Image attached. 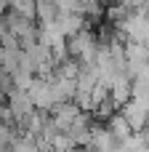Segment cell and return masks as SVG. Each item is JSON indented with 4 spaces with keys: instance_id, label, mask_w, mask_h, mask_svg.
I'll return each mask as SVG.
<instances>
[{
    "instance_id": "11",
    "label": "cell",
    "mask_w": 149,
    "mask_h": 152,
    "mask_svg": "<svg viewBox=\"0 0 149 152\" xmlns=\"http://www.w3.org/2000/svg\"><path fill=\"white\" fill-rule=\"evenodd\" d=\"M37 16H40V21H53L59 16L56 3L53 0H37Z\"/></svg>"
},
{
    "instance_id": "10",
    "label": "cell",
    "mask_w": 149,
    "mask_h": 152,
    "mask_svg": "<svg viewBox=\"0 0 149 152\" xmlns=\"http://www.w3.org/2000/svg\"><path fill=\"white\" fill-rule=\"evenodd\" d=\"M107 128H109V134H112L117 142H125V139H131V134H133V131H131V126L125 123V118H123V115H112Z\"/></svg>"
},
{
    "instance_id": "15",
    "label": "cell",
    "mask_w": 149,
    "mask_h": 152,
    "mask_svg": "<svg viewBox=\"0 0 149 152\" xmlns=\"http://www.w3.org/2000/svg\"><path fill=\"white\" fill-rule=\"evenodd\" d=\"M147 48H149V40H147Z\"/></svg>"
},
{
    "instance_id": "5",
    "label": "cell",
    "mask_w": 149,
    "mask_h": 152,
    "mask_svg": "<svg viewBox=\"0 0 149 152\" xmlns=\"http://www.w3.org/2000/svg\"><path fill=\"white\" fill-rule=\"evenodd\" d=\"M8 112H11V118H16L19 123H21L24 118H29V115L35 112V104H32L29 94H27V91H19V88H11V91H8Z\"/></svg>"
},
{
    "instance_id": "4",
    "label": "cell",
    "mask_w": 149,
    "mask_h": 152,
    "mask_svg": "<svg viewBox=\"0 0 149 152\" xmlns=\"http://www.w3.org/2000/svg\"><path fill=\"white\" fill-rule=\"evenodd\" d=\"M120 115L125 118V123H128V126H131V131H136V134H141V131L149 126V104L139 102V99L125 102Z\"/></svg>"
},
{
    "instance_id": "7",
    "label": "cell",
    "mask_w": 149,
    "mask_h": 152,
    "mask_svg": "<svg viewBox=\"0 0 149 152\" xmlns=\"http://www.w3.org/2000/svg\"><path fill=\"white\" fill-rule=\"evenodd\" d=\"M80 115H83V112H80V107H77L75 102H64V104H59V107L53 110V118H51V120H53V126L64 134Z\"/></svg>"
},
{
    "instance_id": "12",
    "label": "cell",
    "mask_w": 149,
    "mask_h": 152,
    "mask_svg": "<svg viewBox=\"0 0 149 152\" xmlns=\"http://www.w3.org/2000/svg\"><path fill=\"white\" fill-rule=\"evenodd\" d=\"M51 150L53 152H77V144L67 136V134H56V139H53V144H51Z\"/></svg>"
},
{
    "instance_id": "3",
    "label": "cell",
    "mask_w": 149,
    "mask_h": 152,
    "mask_svg": "<svg viewBox=\"0 0 149 152\" xmlns=\"http://www.w3.org/2000/svg\"><path fill=\"white\" fill-rule=\"evenodd\" d=\"M96 48H99V43H96V37H93L88 29L77 32V35L69 40V45H67V51H69L75 59H80L83 64H91V67H93V59H96Z\"/></svg>"
},
{
    "instance_id": "9",
    "label": "cell",
    "mask_w": 149,
    "mask_h": 152,
    "mask_svg": "<svg viewBox=\"0 0 149 152\" xmlns=\"http://www.w3.org/2000/svg\"><path fill=\"white\" fill-rule=\"evenodd\" d=\"M56 21H59L64 37H75L77 32L85 29V19H83V13H59Z\"/></svg>"
},
{
    "instance_id": "2",
    "label": "cell",
    "mask_w": 149,
    "mask_h": 152,
    "mask_svg": "<svg viewBox=\"0 0 149 152\" xmlns=\"http://www.w3.org/2000/svg\"><path fill=\"white\" fill-rule=\"evenodd\" d=\"M120 32L128 37V43H144L147 45V40H149V13L141 11V8L131 11L128 19L120 24Z\"/></svg>"
},
{
    "instance_id": "13",
    "label": "cell",
    "mask_w": 149,
    "mask_h": 152,
    "mask_svg": "<svg viewBox=\"0 0 149 152\" xmlns=\"http://www.w3.org/2000/svg\"><path fill=\"white\" fill-rule=\"evenodd\" d=\"M99 11H101V0H80V13L85 16H99Z\"/></svg>"
},
{
    "instance_id": "1",
    "label": "cell",
    "mask_w": 149,
    "mask_h": 152,
    "mask_svg": "<svg viewBox=\"0 0 149 152\" xmlns=\"http://www.w3.org/2000/svg\"><path fill=\"white\" fill-rule=\"evenodd\" d=\"M27 94H29L35 110H56L59 104H64V99H61V94L51 77H35Z\"/></svg>"
},
{
    "instance_id": "14",
    "label": "cell",
    "mask_w": 149,
    "mask_h": 152,
    "mask_svg": "<svg viewBox=\"0 0 149 152\" xmlns=\"http://www.w3.org/2000/svg\"><path fill=\"white\" fill-rule=\"evenodd\" d=\"M11 144H13V131H11V126L0 123V152L11 150Z\"/></svg>"
},
{
    "instance_id": "6",
    "label": "cell",
    "mask_w": 149,
    "mask_h": 152,
    "mask_svg": "<svg viewBox=\"0 0 149 152\" xmlns=\"http://www.w3.org/2000/svg\"><path fill=\"white\" fill-rule=\"evenodd\" d=\"M117 144L120 142L109 134V128H104V126H93L91 128V139H88L91 152H115Z\"/></svg>"
},
{
    "instance_id": "8",
    "label": "cell",
    "mask_w": 149,
    "mask_h": 152,
    "mask_svg": "<svg viewBox=\"0 0 149 152\" xmlns=\"http://www.w3.org/2000/svg\"><path fill=\"white\" fill-rule=\"evenodd\" d=\"M131 91H133V80L123 72V75H117V77L112 80V86H109V102L123 107L125 102H131Z\"/></svg>"
}]
</instances>
